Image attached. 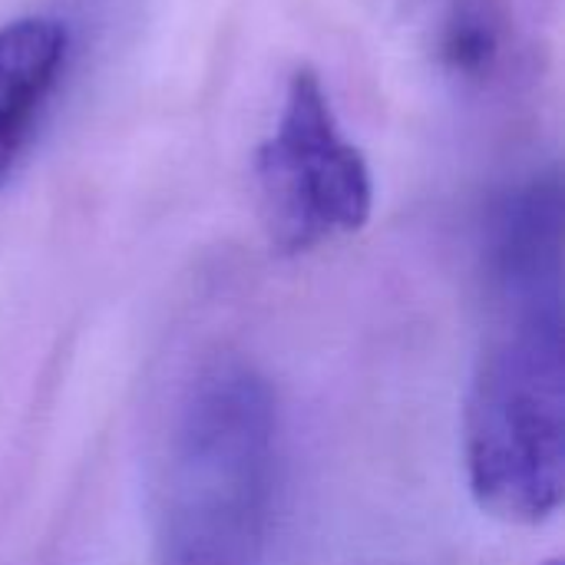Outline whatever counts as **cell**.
Masks as SVG:
<instances>
[{
    "label": "cell",
    "instance_id": "1",
    "mask_svg": "<svg viewBox=\"0 0 565 565\" xmlns=\"http://www.w3.org/2000/svg\"><path fill=\"white\" fill-rule=\"evenodd\" d=\"M278 397L248 361L195 374L172 417L156 565H268L278 497Z\"/></svg>",
    "mask_w": 565,
    "mask_h": 565
},
{
    "label": "cell",
    "instance_id": "2",
    "mask_svg": "<svg viewBox=\"0 0 565 565\" xmlns=\"http://www.w3.org/2000/svg\"><path fill=\"white\" fill-rule=\"evenodd\" d=\"M463 411V473L477 507L536 526L565 493L563 301H497Z\"/></svg>",
    "mask_w": 565,
    "mask_h": 565
},
{
    "label": "cell",
    "instance_id": "3",
    "mask_svg": "<svg viewBox=\"0 0 565 565\" xmlns=\"http://www.w3.org/2000/svg\"><path fill=\"white\" fill-rule=\"evenodd\" d=\"M252 179L262 228L281 255L315 252L371 222V166L341 132L318 70L291 73L278 122L255 149Z\"/></svg>",
    "mask_w": 565,
    "mask_h": 565
},
{
    "label": "cell",
    "instance_id": "4",
    "mask_svg": "<svg viewBox=\"0 0 565 565\" xmlns=\"http://www.w3.org/2000/svg\"><path fill=\"white\" fill-rule=\"evenodd\" d=\"M70 63V30L56 17L0 26V189L26 159Z\"/></svg>",
    "mask_w": 565,
    "mask_h": 565
},
{
    "label": "cell",
    "instance_id": "5",
    "mask_svg": "<svg viewBox=\"0 0 565 565\" xmlns=\"http://www.w3.org/2000/svg\"><path fill=\"white\" fill-rule=\"evenodd\" d=\"M510 10L503 0H450L437 20L434 56L463 86H487L507 63Z\"/></svg>",
    "mask_w": 565,
    "mask_h": 565
},
{
    "label": "cell",
    "instance_id": "6",
    "mask_svg": "<svg viewBox=\"0 0 565 565\" xmlns=\"http://www.w3.org/2000/svg\"><path fill=\"white\" fill-rule=\"evenodd\" d=\"M550 565H559V563H550Z\"/></svg>",
    "mask_w": 565,
    "mask_h": 565
}]
</instances>
